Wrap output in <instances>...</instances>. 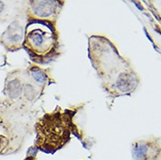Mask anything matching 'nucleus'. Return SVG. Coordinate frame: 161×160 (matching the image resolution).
I'll use <instances>...</instances> for the list:
<instances>
[{
  "instance_id": "obj_1",
  "label": "nucleus",
  "mask_w": 161,
  "mask_h": 160,
  "mask_svg": "<svg viewBox=\"0 0 161 160\" xmlns=\"http://www.w3.org/2000/svg\"><path fill=\"white\" fill-rule=\"evenodd\" d=\"M75 114L72 109L57 108L40 117L35 124L36 148L53 154L66 146L71 140Z\"/></svg>"
},
{
  "instance_id": "obj_2",
  "label": "nucleus",
  "mask_w": 161,
  "mask_h": 160,
  "mask_svg": "<svg viewBox=\"0 0 161 160\" xmlns=\"http://www.w3.org/2000/svg\"><path fill=\"white\" fill-rule=\"evenodd\" d=\"M23 47L36 63L46 64L56 60L61 55L60 34L56 25L29 19L25 30Z\"/></svg>"
},
{
  "instance_id": "obj_3",
  "label": "nucleus",
  "mask_w": 161,
  "mask_h": 160,
  "mask_svg": "<svg viewBox=\"0 0 161 160\" xmlns=\"http://www.w3.org/2000/svg\"><path fill=\"white\" fill-rule=\"evenodd\" d=\"M88 53L92 67L101 80L124 60L114 44L107 37L101 35H92L88 38Z\"/></svg>"
},
{
  "instance_id": "obj_4",
  "label": "nucleus",
  "mask_w": 161,
  "mask_h": 160,
  "mask_svg": "<svg viewBox=\"0 0 161 160\" xmlns=\"http://www.w3.org/2000/svg\"><path fill=\"white\" fill-rule=\"evenodd\" d=\"M137 82V75L128 62L123 60L107 76L102 79V87L109 96L117 97L131 93L136 88Z\"/></svg>"
},
{
  "instance_id": "obj_5",
  "label": "nucleus",
  "mask_w": 161,
  "mask_h": 160,
  "mask_svg": "<svg viewBox=\"0 0 161 160\" xmlns=\"http://www.w3.org/2000/svg\"><path fill=\"white\" fill-rule=\"evenodd\" d=\"M64 3L57 0L30 1L28 3L29 19L48 21L56 25Z\"/></svg>"
},
{
  "instance_id": "obj_6",
  "label": "nucleus",
  "mask_w": 161,
  "mask_h": 160,
  "mask_svg": "<svg viewBox=\"0 0 161 160\" xmlns=\"http://www.w3.org/2000/svg\"><path fill=\"white\" fill-rule=\"evenodd\" d=\"M133 160H161V142L158 138L136 141L132 143Z\"/></svg>"
},
{
  "instance_id": "obj_7",
  "label": "nucleus",
  "mask_w": 161,
  "mask_h": 160,
  "mask_svg": "<svg viewBox=\"0 0 161 160\" xmlns=\"http://www.w3.org/2000/svg\"><path fill=\"white\" fill-rule=\"evenodd\" d=\"M25 28L23 23L15 20L8 26L6 31L2 34L0 41L9 51L19 50L23 47L25 39Z\"/></svg>"
},
{
  "instance_id": "obj_8",
  "label": "nucleus",
  "mask_w": 161,
  "mask_h": 160,
  "mask_svg": "<svg viewBox=\"0 0 161 160\" xmlns=\"http://www.w3.org/2000/svg\"><path fill=\"white\" fill-rule=\"evenodd\" d=\"M27 74H26L25 79L20 75L19 71H16L9 74L6 79L5 92L11 99H17L21 95H24L26 83L27 81Z\"/></svg>"
},
{
  "instance_id": "obj_9",
  "label": "nucleus",
  "mask_w": 161,
  "mask_h": 160,
  "mask_svg": "<svg viewBox=\"0 0 161 160\" xmlns=\"http://www.w3.org/2000/svg\"><path fill=\"white\" fill-rule=\"evenodd\" d=\"M26 74L33 84L43 90L47 86L55 82L54 78L51 76L49 69L41 68L38 66H31L27 69Z\"/></svg>"
},
{
  "instance_id": "obj_10",
  "label": "nucleus",
  "mask_w": 161,
  "mask_h": 160,
  "mask_svg": "<svg viewBox=\"0 0 161 160\" xmlns=\"http://www.w3.org/2000/svg\"><path fill=\"white\" fill-rule=\"evenodd\" d=\"M12 10L8 7L6 2L0 1V21H6L10 18Z\"/></svg>"
},
{
  "instance_id": "obj_11",
  "label": "nucleus",
  "mask_w": 161,
  "mask_h": 160,
  "mask_svg": "<svg viewBox=\"0 0 161 160\" xmlns=\"http://www.w3.org/2000/svg\"><path fill=\"white\" fill-rule=\"evenodd\" d=\"M25 160H37L36 159V153L31 154V155H29V154H28L27 157H26V158Z\"/></svg>"
}]
</instances>
